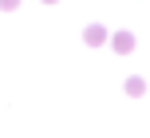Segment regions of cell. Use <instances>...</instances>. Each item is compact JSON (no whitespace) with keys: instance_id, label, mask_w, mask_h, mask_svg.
<instances>
[{"instance_id":"obj_1","label":"cell","mask_w":150,"mask_h":138,"mask_svg":"<svg viewBox=\"0 0 150 138\" xmlns=\"http://www.w3.org/2000/svg\"><path fill=\"white\" fill-rule=\"evenodd\" d=\"M83 39H87L91 47H99V44H103V39H107V28H103V24H91V28L83 32Z\"/></svg>"},{"instance_id":"obj_3","label":"cell","mask_w":150,"mask_h":138,"mask_svg":"<svg viewBox=\"0 0 150 138\" xmlns=\"http://www.w3.org/2000/svg\"><path fill=\"white\" fill-rule=\"evenodd\" d=\"M127 95H134V99H138V95H146V83H142L138 75H130V79H127Z\"/></svg>"},{"instance_id":"obj_5","label":"cell","mask_w":150,"mask_h":138,"mask_svg":"<svg viewBox=\"0 0 150 138\" xmlns=\"http://www.w3.org/2000/svg\"><path fill=\"white\" fill-rule=\"evenodd\" d=\"M44 4H55V0H44Z\"/></svg>"},{"instance_id":"obj_4","label":"cell","mask_w":150,"mask_h":138,"mask_svg":"<svg viewBox=\"0 0 150 138\" xmlns=\"http://www.w3.org/2000/svg\"><path fill=\"white\" fill-rule=\"evenodd\" d=\"M16 4H20V0H0V8H16Z\"/></svg>"},{"instance_id":"obj_2","label":"cell","mask_w":150,"mask_h":138,"mask_svg":"<svg viewBox=\"0 0 150 138\" xmlns=\"http://www.w3.org/2000/svg\"><path fill=\"white\" fill-rule=\"evenodd\" d=\"M115 51H119V55L134 51V36H130V32H119V36H115Z\"/></svg>"}]
</instances>
